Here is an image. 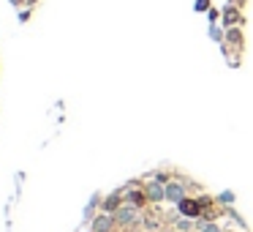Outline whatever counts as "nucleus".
Segmentation results:
<instances>
[{
  "label": "nucleus",
  "mask_w": 253,
  "mask_h": 232,
  "mask_svg": "<svg viewBox=\"0 0 253 232\" xmlns=\"http://www.w3.org/2000/svg\"><path fill=\"white\" fill-rule=\"evenodd\" d=\"M180 197H182V186L180 183H171V186L166 188V199H169V202H177Z\"/></svg>",
  "instance_id": "obj_3"
},
{
  "label": "nucleus",
  "mask_w": 253,
  "mask_h": 232,
  "mask_svg": "<svg viewBox=\"0 0 253 232\" xmlns=\"http://www.w3.org/2000/svg\"><path fill=\"white\" fill-rule=\"evenodd\" d=\"M106 210H120V197L117 194H112L109 202H106Z\"/></svg>",
  "instance_id": "obj_7"
},
{
  "label": "nucleus",
  "mask_w": 253,
  "mask_h": 232,
  "mask_svg": "<svg viewBox=\"0 0 253 232\" xmlns=\"http://www.w3.org/2000/svg\"><path fill=\"white\" fill-rule=\"evenodd\" d=\"M202 232H220V230H218L215 224H204V230H202Z\"/></svg>",
  "instance_id": "obj_8"
},
{
  "label": "nucleus",
  "mask_w": 253,
  "mask_h": 232,
  "mask_svg": "<svg viewBox=\"0 0 253 232\" xmlns=\"http://www.w3.org/2000/svg\"><path fill=\"white\" fill-rule=\"evenodd\" d=\"M139 219V210L136 208H120V210H115V224H133V221Z\"/></svg>",
  "instance_id": "obj_1"
},
{
  "label": "nucleus",
  "mask_w": 253,
  "mask_h": 232,
  "mask_svg": "<svg viewBox=\"0 0 253 232\" xmlns=\"http://www.w3.org/2000/svg\"><path fill=\"white\" fill-rule=\"evenodd\" d=\"M144 199H147V197H144L142 191H131V194H128V205H133V208H139V205H144Z\"/></svg>",
  "instance_id": "obj_4"
},
{
  "label": "nucleus",
  "mask_w": 253,
  "mask_h": 232,
  "mask_svg": "<svg viewBox=\"0 0 253 232\" xmlns=\"http://www.w3.org/2000/svg\"><path fill=\"white\" fill-rule=\"evenodd\" d=\"M147 197H150V199H161V197H166V191L158 186V183H153V186L147 188Z\"/></svg>",
  "instance_id": "obj_5"
},
{
  "label": "nucleus",
  "mask_w": 253,
  "mask_h": 232,
  "mask_svg": "<svg viewBox=\"0 0 253 232\" xmlns=\"http://www.w3.org/2000/svg\"><path fill=\"white\" fill-rule=\"evenodd\" d=\"M112 221H115V219H109V216H101V219H95L93 232H109V230H112Z\"/></svg>",
  "instance_id": "obj_2"
},
{
  "label": "nucleus",
  "mask_w": 253,
  "mask_h": 232,
  "mask_svg": "<svg viewBox=\"0 0 253 232\" xmlns=\"http://www.w3.org/2000/svg\"><path fill=\"white\" fill-rule=\"evenodd\" d=\"M180 210H185L188 216H196L199 213V205L191 202V199H185V202H180Z\"/></svg>",
  "instance_id": "obj_6"
}]
</instances>
